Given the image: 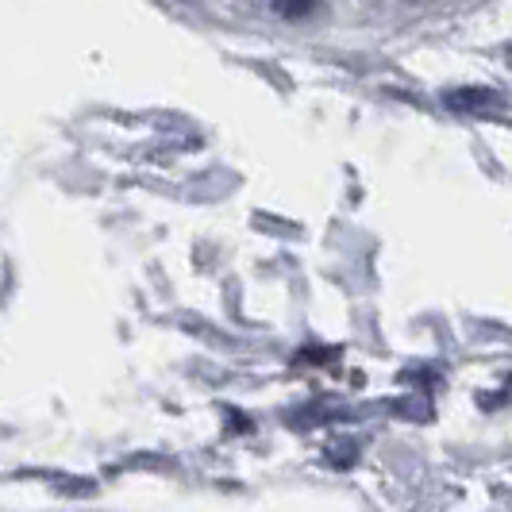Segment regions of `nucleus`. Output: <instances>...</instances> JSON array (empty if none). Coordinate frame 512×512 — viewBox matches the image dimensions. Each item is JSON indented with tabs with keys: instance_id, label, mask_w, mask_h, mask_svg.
I'll return each instance as SVG.
<instances>
[{
	"instance_id": "f257e3e1",
	"label": "nucleus",
	"mask_w": 512,
	"mask_h": 512,
	"mask_svg": "<svg viewBox=\"0 0 512 512\" xmlns=\"http://www.w3.org/2000/svg\"><path fill=\"white\" fill-rule=\"evenodd\" d=\"M447 108L455 112H501L505 108V97L489 85H466V89H455V93H443Z\"/></svg>"
}]
</instances>
